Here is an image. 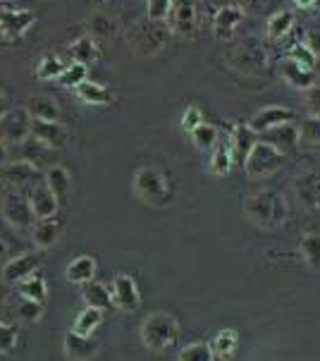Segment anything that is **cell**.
I'll use <instances>...</instances> for the list:
<instances>
[{"label": "cell", "instance_id": "49", "mask_svg": "<svg viewBox=\"0 0 320 361\" xmlns=\"http://www.w3.org/2000/svg\"><path fill=\"white\" fill-rule=\"evenodd\" d=\"M294 5H297L299 10H311L313 5H316V0H294Z\"/></svg>", "mask_w": 320, "mask_h": 361}, {"label": "cell", "instance_id": "10", "mask_svg": "<svg viewBox=\"0 0 320 361\" xmlns=\"http://www.w3.org/2000/svg\"><path fill=\"white\" fill-rule=\"evenodd\" d=\"M41 263H43V254H39V252H36V254H20V256H15V259H10L3 266V283L5 285L22 283L24 278L39 273Z\"/></svg>", "mask_w": 320, "mask_h": 361}, {"label": "cell", "instance_id": "6", "mask_svg": "<svg viewBox=\"0 0 320 361\" xmlns=\"http://www.w3.org/2000/svg\"><path fill=\"white\" fill-rule=\"evenodd\" d=\"M170 34L189 39L199 29V10H196V0H172V8L168 15Z\"/></svg>", "mask_w": 320, "mask_h": 361}, {"label": "cell", "instance_id": "39", "mask_svg": "<svg viewBox=\"0 0 320 361\" xmlns=\"http://www.w3.org/2000/svg\"><path fill=\"white\" fill-rule=\"evenodd\" d=\"M86 75H89V67L82 63H72L70 67H65V70L60 72L58 82H60V87H65V89H77L86 79Z\"/></svg>", "mask_w": 320, "mask_h": 361}, {"label": "cell", "instance_id": "36", "mask_svg": "<svg viewBox=\"0 0 320 361\" xmlns=\"http://www.w3.org/2000/svg\"><path fill=\"white\" fill-rule=\"evenodd\" d=\"M192 139H194V146L199 151H213V146L218 144V139H220V132L215 125L201 122L199 127H194L192 130Z\"/></svg>", "mask_w": 320, "mask_h": 361}, {"label": "cell", "instance_id": "14", "mask_svg": "<svg viewBox=\"0 0 320 361\" xmlns=\"http://www.w3.org/2000/svg\"><path fill=\"white\" fill-rule=\"evenodd\" d=\"M36 168L29 161H22V158H17V161H8L0 168V182H3V187H10V189H24L27 185H32L36 180Z\"/></svg>", "mask_w": 320, "mask_h": 361}, {"label": "cell", "instance_id": "32", "mask_svg": "<svg viewBox=\"0 0 320 361\" xmlns=\"http://www.w3.org/2000/svg\"><path fill=\"white\" fill-rule=\"evenodd\" d=\"M301 259L311 271H320V232H306L299 242Z\"/></svg>", "mask_w": 320, "mask_h": 361}, {"label": "cell", "instance_id": "38", "mask_svg": "<svg viewBox=\"0 0 320 361\" xmlns=\"http://www.w3.org/2000/svg\"><path fill=\"white\" fill-rule=\"evenodd\" d=\"M287 58L299 65H304V67H311V70H316V63H318V55L313 53V48L306 44V41L292 44V48L287 51Z\"/></svg>", "mask_w": 320, "mask_h": 361}, {"label": "cell", "instance_id": "52", "mask_svg": "<svg viewBox=\"0 0 320 361\" xmlns=\"http://www.w3.org/2000/svg\"><path fill=\"white\" fill-rule=\"evenodd\" d=\"M3 103H5V94L0 91V106H3Z\"/></svg>", "mask_w": 320, "mask_h": 361}, {"label": "cell", "instance_id": "37", "mask_svg": "<svg viewBox=\"0 0 320 361\" xmlns=\"http://www.w3.org/2000/svg\"><path fill=\"white\" fill-rule=\"evenodd\" d=\"M86 29H89L91 39H110V36L118 32V22L108 15H94L86 22Z\"/></svg>", "mask_w": 320, "mask_h": 361}, {"label": "cell", "instance_id": "41", "mask_svg": "<svg viewBox=\"0 0 320 361\" xmlns=\"http://www.w3.org/2000/svg\"><path fill=\"white\" fill-rule=\"evenodd\" d=\"M63 70H65V67H63V63H60V58L46 53L41 58L39 67H36V75H39V79H58Z\"/></svg>", "mask_w": 320, "mask_h": 361}, {"label": "cell", "instance_id": "1", "mask_svg": "<svg viewBox=\"0 0 320 361\" xmlns=\"http://www.w3.org/2000/svg\"><path fill=\"white\" fill-rule=\"evenodd\" d=\"M246 218L263 232H278L289 220V204L275 189H261L246 201Z\"/></svg>", "mask_w": 320, "mask_h": 361}, {"label": "cell", "instance_id": "34", "mask_svg": "<svg viewBox=\"0 0 320 361\" xmlns=\"http://www.w3.org/2000/svg\"><path fill=\"white\" fill-rule=\"evenodd\" d=\"M237 342H239L237 330H230V328L220 330V333L215 335L213 345H211L213 357L215 359H230L232 354H235V350H237Z\"/></svg>", "mask_w": 320, "mask_h": 361}, {"label": "cell", "instance_id": "2", "mask_svg": "<svg viewBox=\"0 0 320 361\" xmlns=\"http://www.w3.org/2000/svg\"><path fill=\"white\" fill-rule=\"evenodd\" d=\"M177 335H180V323L165 311L149 314L141 323V342L151 352H165L177 342Z\"/></svg>", "mask_w": 320, "mask_h": 361}, {"label": "cell", "instance_id": "50", "mask_svg": "<svg viewBox=\"0 0 320 361\" xmlns=\"http://www.w3.org/2000/svg\"><path fill=\"white\" fill-rule=\"evenodd\" d=\"M5 299H8V290H5V283H0V307L5 304Z\"/></svg>", "mask_w": 320, "mask_h": 361}, {"label": "cell", "instance_id": "22", "mask_svg": "<svg viewBox=\"0 0 320 361\" xmlns=\"http://www.w3.org/2000/svg\"><path fill=\"white\" fill-rule=\"evenodd\" d=\"M65 354L70 359L84 361V359H94L98 354V347L89 340V335H79L75 330L65 335Z\"/></svg>", "mask_w": 320, "mask_h": 361}, {"label": "cell", "instance_id": "19", "mask_svg": "<svg viewBox=\"0 0 320 361\" xmlns=\"http://www.w3.org/2000/svg\"><path fill=\"white\" fill-rule=\"evenodd\" d=\"M254 142H256V132L249 127V122H237L235 130H232V134H230L232 161H235L237 165H244Z\"/></svg>", "mask_w": 320, "mask_h": 361}, {"label": "cell", "instance_id": "29", "mask_svg": "<svg viewBox=\"0 0 320 361\" xmlns=\"http://www.w3.org/2000/svg\"><path fill=\"white\" fill-rule=\"evenodd\" d=\"M75 91H77L79 99H82L84 103H89V106H108V103L113 101L110 89H106L103 84L89 82V79H84Z\"/></svg>", "mask_w": 320, "mask_h": 361}, {"label": "cell", "instance_id": "40", "mask_svg": "<svg viewBox=\"0 0 320 361\" xmlns=\"http://www.w3.org/2000/svg\"><path fill=\"white\" fill-rule=\"evenodd\" d=\"M180 359L182 361H213L215 357H213L211 345H206V342H192V345H187L180 352Z\"/></svg>", "mask_w": 320, "mask_h": 361}, {"label": "cell", "instance_id": "23", "mask_svg": "<svg viewBox=\"0 0 320 361\" xmlns=\"http://www.w3.org/2000/svg\"><path fill=\"white\" fill-rule=\"evenodd\" d=\"M96 259L91 256H77L75 261H70V266L65 268V278L75 285H84L91 283L96 278Z\"/></svg>", "mask_w": 320, "mask_h": 361}, {"label": "cell", "instance_id": "18", "mask_svg": "<svg viewBox=\"0 0 320 361\" xmlns=\"http://www.w3.org/2000/svg\"><path fill=\"white\" fill-rule=\"evenodd\" d=\"M285 122H294V113H292V110L282 108V106H270V108L258 110L254 118L249 120V127L256 134H261V132L270 130V127L285 125Z\"/></svg>", "mask_w": 320, "mask_h": 361}, {"label": "cell", "instance_id": "15", "mask_svg": "<svg viewBox=\"0 0 320 361\" xmlns=\"http://www.w3.org/2000/svg\"><path fill=\"white\" fill-rule=\"evenodd\" d=\"M29 137H34L36 142H41L48 149L58 151L67 144V130L60 125V120H32V132Z\"/></svg>", "mask_w": 320, "mask_h": 361}, {"label": "cell", "instance_id": "20", "mask_svg": "<svg viewBox=\"0 0 320 361\" xmlns=\"http://www.w3.org/2000/svg\"><path fill=\"white\" fill-rule=\"evenodd\" d=\"M32 120H60V103L48 94H32L24 106Z\"/></svg>", "mask_w": 320, "mask_h": 361}, {"label": "cell", "instance_id": "28", "mask_svg": "<svg viewBox=\"0 0 320 361\" xmlns=\"http://www.w3.org/2000/svg\"><path fill=\"white\" fill-rule=\"evenodd\" d=\"M232 165H235V161H232L230 139H218V144H215L213 151H211V170H213V175H218V177L230 175Z\"/></svg>", "mask_w": 320, "mask_h": 361}, {"label": "cell", "instance_id": "43", "mask_svg": "<svg viewBox=\"0 0 320 361\" xmlns=\"http://www.w3.org/2000/svg\"><path fill=\"white\" fill-rule=\"evenodd\" d=\"M299 134H301V142L320 146V118L309 115V118L299 125Z\"/></svg>", "mask_w": 320, "mask_h": 361}, {"label": "cell", "instance_id": "48", "mask_svg": "<svg viewBox=\"0 0 320 361\" xmlns=\"http://www.w3.org/2000/svg\"><path fill=\"white\" fill-rule=\"evenodd\" d=\"M8 158H10V154H8V144L0 139V168H3L5 163H8Z\"/></svg>", "mask_w": 320, "mask_h": 361}, {"label": "cell", "instance_id": "31", "mask_svg": "<svg viewBox=\"0 0 320 361\" xmlns=\"http://www.w3.org/2000/svg\"><path fill=\"white\" fill-rule=\"evenodd\" d=\"M32 237H34V244L39 249H51L60 237V225L53 223V218L48 220H36L34 228H32Z\"/></svg>", "mask_w": 320, "mask_h": 361}, {"label": "cell", "instance_id": "13", "mask_svg": "<svg viewBox=\"0 0 320 361\" xmlns=\"http://www.w3.org/2000/svg\"><path fill=\"white\" fill-rule=\"evenodd\" d=\"M113 304L122 311H137L139 304H141V297H139V287L134 283L132 275L127 273H120L113 278Z\"/></svg>", "mask_w": 320, "mask_h": 361}, {"label": "cell", "instance_id": "9", "mask_svg": "<svg viewBox=\"0 0 320 361\" xmlns=\"http://www.w3.org/2000/svg\"><path fill=\"white\" fill-rule=\"evenodd\" d=\"M294 197L309 213L320 211V170H309L294 180Z\"/></svg>", "mask_w": 320, "mask_h": 361}, {"label": "cell", "instance_id": "27", "mask_svg": "<svg viewBox=\"0 0 320 361\" xmlns=\"http://www.w3.org/2000/svg\"><path fill=\"white\" fill-rule=\"evenodd\" d=\"M292 27H294V12L278 10L275 15H270L268 22H266L268 41H282L289 32H292Z\"/></svg>", "mask_w": 320, "mask_h": 361}, {"label": "cell", "instance_id": "44", "mask_svg": "<svg viewBox=\"0 0 320 361\" xmlns=\"http://www.w3.org/2000/svg\"><path fill=\"white\" fill-rule=\"evenodd\" d=\"M17 347V328L0 318V354H10Z\"/></svg>", "mask_w": 320, "mask_h": 361}, {"label": "cell", "instance_id": "24", "mask_svg": "<svg viewBox=\"0 0 320 361\" xmlns=\"http://www.w3.org/2000/svg\"><path fill=\"white\" fill-rule=\"evenodd\" d=\"M46 187L51 189L60 201H65L72 192V177L63 165H51V168L46 170Z\"/></svg>", "mask_w": 320, "mask_h": 361}, {"label": "cell", "instance_id": "4", "mask_svg": "<svg viewBox=\"0 0 320 361\" xmlns=\"http://www.w3.org/2000/svg\"><path fill=\"white\" fill-rule=\"evenodd\" d=\"M134 194L149 206H165L172 199L168 180L156 168H139L134 173Z\"/></svg>", "mask_w": 320, "mask_h": 361}, {"label": "cell", "instance_id": "53", "mask_svg": "<svg viewBox=\"0 0 320 361\" xmlns=\"http://www.w3.org/2000/svg\"><path fill=\"white\" fill-rule=\"evenodd\" d=\"M316 70H320V55H318V63H316Z\"/></svg>", "mask_w": 320, "mask_h": 361}, {"label": "cell", "instance_id": "25", "mask_svg": "<svg viewBox=\"0 0 320 361\" xmlns=\"http://www.w3.org/2000/svg\"><path fill=\"white\" fill-rule=\"evenodd\" d=\"M82 297H84L86 307H96L101 311L113 309V292H110V287L94 283V280H91V283H84Z\"/></svg>", "mask_w": 320, "mask_h": 361}, {"label": "cell", "instance_id": "17", "mask_svg": "<svg viewBox=\"0 0 320 361\" xmlns=\"http://www.w3.org/2000/svg\"><path fill=\"white\" fill-rule=\"evenodd\" d=\"M29 204H32V208H34L36 220L55 218V216H58V211H60V199L46 187V182H43V185H34L32 187V194H29Z\"/></svg>", "mask_w": 320, "mask_h": 361}, {"label": "cell", "instance_id": "7", "mask_svg": "<svg viewBox=\"0 0 320 361\" xmlns=\"http://www.w3.org/2000/svg\"><path fill=\"white\" fill-rule=\"evenodd\" d=\"M32 132V115L24 108H10L0 113V139L8 146L22 144Z\"/></svg>", "mask_w": 320, "mask_h": 361}, {"label": "cell", "instance_id": "47", "mask_svg": "<svg viewBox=\"0 0 320 361\" xmlns=\"http://www.w3.org/2000/svg\"><path fill=\"white\" fill-rule=\"evenodd\" d=\"M203 122V115H201V110L199 108H187L184 110V115H182V130L184 132H192L194 127H199Z\"/></svg>", "mask_w": 320, "mask_h": 361}, {"label": "cell", "instance_id": "8", "mask_svg": "<svg viewBox=\"0 0 320 361\" xmlns=\"http://www.w3.org/2000/svg\"><path fill=\"white\" fill-rule=\"evenodd\" d=\"M3 218L8 220V225H12V228H17V230H29V228H34V223H36L32 204H29V199L20 192L5 194Z\"/></svg>", "mask_w": 320, "mask_h": 361}, {"label": "cell", "instance_id": "54", "mask_svg": "<svg viewBox=\"0 0 320 361\" xmlns=\"http://www.w3.org/2000/svg\"><path fill=\"white\" fill-rule=\"evenodd\" d=\"M0 192H3V182H0Z\"/></svg>", "mask_w": 320, "mask_h": 361}, {"label": "cell", "instance_id": "45", "mask_svg": "<svg viewBox=\"0 0 320 361\" xmlns=\"http://www.w3.org/2000/svg\"><path fill=\"white\" fill-rule=\"evenodd\" d=\"M172 0H146V17L156 22H165L170 15Z\"/></svg>", "mask_w": 320, "mask_h": 361}, {"label": "cell", "instance_id": "42", "mask_svg": "<svg viewBox=\"0 0 320 361\" xmlns=\"http://www.w3.org/2000/svg\"><path fill=\"white\" fill-rule=\"evenodd\" d=\"M15 314H17V318H20L22 323H36L43 316V304L34 302V299H24L22 297V304L17 307Z\"/></svg>", "mask_w": 320, "mask_h": 361}, {"label": "cell", "instance_id": "33", "mask_svg": "<svg viewBox=\"0 0 320 361\" xmlns=\"http://www.w3.org/2000/svg\"><path fill=\"white\" fill-rule=\"evenodd\" d=\"M17 290H20V295L24 299H34V302H46L48 297V287H46V280L41 278L39 273L29 275V278H24L22 283H17Z\"/></svg>", "mask_w": 320, "mask_h": 361}, {"label": "cell", "instance_id": "46", "mask_svg": "<svg viewBox=\"0 0 320 361\" xmlns=\"http://www.w3.org/2000/svg\"><path fill=\"white\" fill-rule=\"evenodd\" d=\"M304 106L309 115L320 118V84H313V87L304 91Z\"/></svg>", "mask_w": 320, "mask_h": 361}, {"label": "cell", "instance_id": "5", "mask_svg": "<svg viewBox=\"0 0 320 361\" xmlns=\"http://www.w3.org/2000/svg\"><path fill=\"white\" fill-rule=\"evenodd\" d=\"M282 163H285V154H280L275 146H270L263 139H256L244 161V173L254 177V180H261V177H270L278 173Z\"/></svg>", "mask_w": 320, "mask_h": 361}, {"label": "cell", "instance_id": "12", "mask_svg": "<svg viewBox=\"0 0 320 361\" xmlns=\"http://www.w3.org/2000/svg\"><path fill=\"white\" fill-rule=\"evenodd\" d=\"M258 139L268 142L270 146L280 151V154H294L297 146L301 142V134H299V127L294 122H285V125H278V127H270V130L258 134Z\"/></svg>", "mask_w": 320, "mask_h": 361}, {"label": "cell", "instance_id": "51", "mask_svg": "<svg viewBox=\"0 0 320 361\" xmlns=\"http://www.w3.org/2000/svg\"><path fill=\"white\" fill-rule=\"evenodd\" d=\"M5 252H8V247H5V244L0 242V259H3V256H5Z\"/></svg>", "mask_w": 320, "mask_h": 361}, {"label": "cell", "instance_id": "3", "mask_svg": "<svg viewBox=\"0 0 320 361\" xmlns=\"http://www.w3.org/2000/svg\"><path fill=\"white\" fill-rule=\"evenodd\" d=\"M170 36V27L165 22H156V20H141L129 29V48L139 55V58H153L163 51V46L168 44Z\"/></svg>", "mask_w": 320, "mask_h": 361}, {"label": "cell", "instance_id": "26", "mask_svg": "<svg viewBox=\"0 0 320 361\" xmlns=\"http://www.w3.org/2000/svg\"><path fill=\"white\" fill-rule=\"evenodd\" d=\"M17 146L22 149V156H20L22 161H29L36 170L43 168V165H48V163L53 161V156H51V151H53V149H48V146H43L41 142H36L34 137H27L22 144H17Z\"/></svg>", "mask_w": 320, "mask_h": 361}, {"label": "cell", "instance_id": "30", "mask_svg": "<svg viewBox=\"0 0 320 361\" xmlns=\"http://www.w3.org/2000/svg\"><path fill=\"white\" fill-rule=\"evenodd\" d=\"M70 58H72V63H82L89 67L91 63H96L98 60V46H96V41L91 39V36H82V39H77V41H72L70 44Z\"/></svg>", "mask_w": 320, "mask_h": 361}, {"label": "cell", "instance_id": "11", "mask_svg": "<svg viewBox=\"0 0 320 361\" xmlns=\"http://www.w3.org/2000/svg\"><path fill=\"white\" fill-rule=\"evenodd\" d=\"M34 24V12L27 10H0V39L17 41Z\"/></svg>", "mask_w": 320, "mask_h": 361}, {"label": "cell", "instance_id": "21", "mask_svg": "<svg viewBox=\"0 0 320 361\" xmlns=\"http://www.w3.org/2000/svg\"><path fill=\"white\" fill-rule=\"evenodd\" d=\"M282 77H285L287 84H292L294 89H301V91H306L316 84V70L294 63V60H289V58L282 63Z\"/></svg>", "mask_w": 320, "mask_h": 361}, {"label": "cell", "instance_id": "35", "mask_svg": "<svg viewBox=\"0 0 320 361\" xmlns=\"http://www.w3.org/2000/svg\"><path fill=\"white\" fill-rule=\"evenodd\" d=\"M101 323H103V311L96 309V307H86L82 314L75 318V328H72V330L79 333V335H89V338H91Z\"/></svg>", "mask_w": 320, "mask_h": 361}, {"label": "cell", "instance_id": "16", "mask_svg": "<svg viewBox=\"0 0 320 361\" xmlns=\"http://www.w3.org/2000/svg\"><path fill=\"white\" fill-rule=\"evenodd\" d=\"M244 20V10L239 5H223L218 12H215L213 20V32L218 41H230L235 36L237 27Z\"/></svg>", "mask_w": 320, "mask_h": 361}]
</instances>
